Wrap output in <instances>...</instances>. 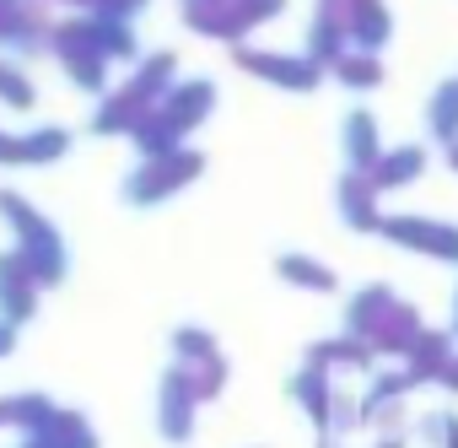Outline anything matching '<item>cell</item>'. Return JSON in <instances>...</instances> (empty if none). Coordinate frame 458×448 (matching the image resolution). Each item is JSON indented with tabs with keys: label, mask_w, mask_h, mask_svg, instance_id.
Listing matches in <instances>:
<instances>
[{
	"label": "cell",
	"mask_w": 458,
	"mask_h": 448,
	"mask_svg": "<svg viewBox=\"0 0 458 448\" xmlns=\"http://www.w3.org/2000/svg\"><path fill=\"white\" fill-rule=\"evenodd\" d=\"M0 211H6V221L22 233V265L38 276V281H60V271H65V260H60V238H55V228L28 205V200H17V194H0Z\"/></svg>",
	"instance_id": "1"
},
{
	"label": "cell",
	"mask_w": 458,
	"mask_h": 448,
	"mask_svg": "<svg viewBox=\"0 0 458 448\" xmlns=\"http://www.w3.org/2000/svg\"><path fill=\"white\" fill-rule=\"evenodd\" d=\"M194 168H199V157H173V162H151L146 173H135L130 178V200L135 205H146V200H162V194H173L183 178H194Z\"/></svg>",
	"instance_id": "2"
},
{
	"label": "cell",
	"mask_w": 458,
	"mask_h": 448,
	"mask_svg": "<svg viewBox=\"0 0 458 448\" xmlns=\"http://www.w3.org/2000/svg\"><path fill=\"white\" fill-rule=\"evenodd\" d=\"M388 238L415 244V249H426V254H437V260H458V233H453V228H437V221L394 216V221H388Z\"/></svg>",
	"instance_id": "3"
},
{
	"label": "cell",
	"mask_w": 458,
	"mask_h": 448,
	"mask_svg": "<svg viewBox=\"0 0 458 448\" xmlns=\"http://www.w3.org/2000/svg\"><path fill=\"white\" fill-rule=\"evenodd\" d=\"M0 308H6V319L33 314V271L22 265V254H0Z\"/></svg>",
	"instance_id": "4"
},
{
	"label": "cell",
	"mask_w": 458,
	"mask_h": 448,
	"mask_svg": "<svg viewBox=\"0 0 458 448\" xmlns=\"http://www.w3.org/2000/svg\"><path fill=\"white\" fill-rule=\"evenodd\" d=\"M249 71H259V76H270L276 87H297V92H308V87H318V71L313 65H302V60H281V55H238Z\"/></svg>",
	"instance_id": "5"
},
{
	"label": "cell",
	"mask_w": 458,
	"mask_h": 448,
	"mask_svg": "<svg viewBox=\"0 0 458 448\" xmlns=\"http://www.w3.org/2000/svg\"><path fill=\"white\" fill-rule=\"evenodd\" d=\"M345 141H351V162H356V173H372V168H377V125H372L367 114H351Z\"/></svg>",
	"instance_id": "6"
},
{
	"label": "cell",
	"mask_w": 458,
	"mask_h": 448,
	"mask_svg": "<svg viewBox=\"0 0 458 448\" xmlns=\"http://www.w3.org/2000/svg\"><path fill=\"white\" fill-rule=\"evenodd\" d=\"M65 151H71V135L55 130V125H38V130L22 135V162H55V157H65Z\"/></svg>",
	"instance_id": "7"
},
{
	"label": "cell",
	"mask_w": 458,
	"mask_h": 448,
	"mask_svg": "<svg viewBox=\"0 0 458 448\" xmlns=\"http://www.w3.org/2000/svg\"><path fill=\"white\" fill-rule=\"evenodd\" d=\"M420 168H426V151L404 146V151H394L388 162H377V168H372V184H383V189H388V184H404V178H415Z\"/></svg>",
	"instance_id": "8"
},
{
	"label": "cell",
	"mask_w": 458,
	"mask_h": 448,
	"mask_svg": "<svg viewBox=\"0 0 458 448\" xmlns=\"http://www.w3.org/2000/svg\"><path fill=\"white\" fill-rule=\"evenodd\" d=\"M431 130L458 146V82H447V87L437 92V103H431Z\"/></svg>",
	"instance_id": "9"
},
{
	"label": "cell",
	"mask_w": 458,
	"mask_h": 448,
	"mask_svg": "<svg viewBox=\"0 0 458 448\" xmlns=\"http://www.w3.org/2000/svg\"><path fill=\"white\" fill-rule=\"evenodd\" d=\"M281 276H286V281H302V287H318V292L335 287V271H318V265H308L302 254H286V260H281Z\"/></svg>",
	"instance_id": "10"
},
{
	"label": "cell",
	"mask_w": 458,
	"mask_h": 448,
	"mask_svg": "<svg viewBox=\"0 0 458 448\" xmlns=\"http://www.w3.org/2000/svg\"><path fill=\"white\" fill-rule=\"evenodd\" d=\"M0 98H6L12 108H33V87L22 82V71L17 65H6L0 60Z\"/></svg>",
	"instance_id": "11"
},
{
	"label": "cell",
	"mask_w": 458,
	"mask_h": 448,
	"mask_svg": "<svg viewBox=\"0 0 458 448\" xmlns=\"http://www.w3.org/2000/svg\"><path fill=\"white\" fill-rule=\"evenodd\" d=\"M340 71H345L351 87H377V60H345Z\"/></svg>",
	"instance_id": "12"
},
{
	"label": "cell",
	"mask_w": 458,
	"mask_h": 448,
	"mask_svg": "<svg viewBox=\"0 0 458 448\" xmlns=\"http://www.w3.org/2000/svg\"><path fill=\"white\" fill-rule=\"evenodd\" d=\"M22 162V135H0V168H17Z\"/></svg>",
	"instance_id": "13"
},
{
	"label": "cell",
	"mask_w": 458,
	"mask_h": 448,
	"mask_svg": "<svg viewBox=\"0 0 458 448\" xmlns=\"http://www.w3.org/2000/svg\"><path fill=\"white\" fill-rule=\"evenodd\" d=\"M146 0H103V17H114L119 12V22H124V12H140Z\"/></svg>",
	"instance_id": "14"
},
{
	"label": "cell",
	"mask_w": 458,
	"mask_h": 448,
	"mask_svg": "<svg viewBox=\"0 0 458 448\" xmlns=\"http://www.w3.org/2000/svg\"><path fill=\"white\" fill-rule=\"evenodd\" d=\"M12 351V324H0V357Z\"/></svg>",
	"instance_id": "15"
},
{
	"label": "cell",
	"mask_w": 458,
	"mask_h": 448,
	"mask_svg": "<svg viewBox=\"0 0 458 448\" xmlns=\"http://www.w3.org/2000/svg\"><path fill=\"white\" fill-rule=\"evenodd\" d=\"M453 168H458V146H453Z\"/></svg>",
	"instance_id": "16"
},
{
	"label": "cell",
	"mask_w": 458,
	"mask_h": 448,
	"mask_svg": "<svg viewBox=\"0 0 458 448\" xmlns=\"http://www.w3.org/2000/svg\"><path fill=\"white\" fill-rule=\"evenodd\" d=\"M33 448H49V443H44V437H38V443H33Z\"/></svg>",
	"instance_id": "17"
},
{
	"label": "cell",
	"mask_w": 458,
	"mask_h": 448,
	"mask_svg": "<svg viewBox=\"0 0 458 448\" xmlns=\"http://www.w3.org/2000/svg\"><path fill=\"white\" fill-rule=\"evenodd\" d=\"M453 319H458V308H453Z\"/></svg>",
	"instance_id": "18"
}]
</instances>
